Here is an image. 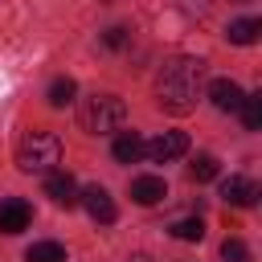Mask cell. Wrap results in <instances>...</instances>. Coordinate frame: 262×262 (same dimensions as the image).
I'll list each match as a JSON object with an SVG mask.
<instances>
[{"instance_id":"19","label":"cell","mask_w":262,"mask_h":262,"mask_svg":"<svg viewBox=\"0 0 262 262\" xmlns=\"http://www.w3.org/2000/svg\"><path fill=\"white\" fill-rule=\"evenodd\" d=\"M102 41H106V49H123L127 45V29H106Z\"/></svg>"},{"instance_id":"18","label":"cell","mask_w":262,"mask_h":262,"mask_svg":"<svg viewBox=\"0 0 262 262\" xmlns=\"http://www.w3.org/2000/svg\"><path fill=\"white\" fill-rule=\"evenodd\" d=\"M221 258H225V262H254V258H250V246L237 242V237H225V242H221Z\"/></svg>"},{"instance_id":"4","label":"cell","mask_w":262,"mask_h":262,"mask_svg":"<svg viewBox=\"0 0 262 262\" xmlns=\"http://www.w3.org/2000/svg\"><path fill=\"white\" fill-rule=\"evenodd\" d=\"M188 151V135L184 131H164V135H156L151 143H143V156L151 160V164H172V160H180Z\"/></svg>"},{"instance_id":"3","label":"cell","mask_w":262,"mask_h":262,"mask_svg":"<svg viewBox=\"0 0 262 262\" xmlns=\"http://www.w3.org/2000/svg\"><path fill=\"white\" fill-rule=\"evenodd\" d=\"M78 119H82V127H86L90 135H106V131H119V127L127 123V102H123L119 94H90V98L82 102Z\"/></svg>"},{"instance_id":"8","label":"cell","mask_w":262,"mask_h":262,"mask_svg":"<svg viewBox=\"0 0 262 262\" xmlns=\"http://www.w3.org/2000/svg\"><path fill=\"white\" fill-rule=\"evenodd\" d=\"M209 98H213L217 111H237L246 94H242V86L233 78H217V82H209Z\"/></svg>"},{"instance_id":"12","label":"cell","mask_w":262,"mask_h":262,"mask_svg":"<svg viewBox=\"0 0 262 262\" xmlns=\"http://www.w3.org/2000/svg\"><path fill=\"white\" fill-rule=\"evenodd\" d=\"M111 151H115V160H119V164H135V160L143 156V139H139V131H123V135L115 139V147H111Z\"/></svg>"},{"instance_id":"2","label":"cell","mask_w":262,"mask_h":262,"mask_svg":"<svg viewBox=\"0 0 262 262\" xmlns=\"http://www.w3.org/2000/svg\"><path fill=\"white\" fill-rule=\"evenodd\" d=\"M61 164V139L53 131H29L16 147V168L20 172H53Z\"/></svg>"},{"instance_id":"9","label":"cell","mask_w":262,"mask_h":262,"mask_svg":"<svg viewBox=\"0 0 262 262\" xmlns=\"http://www.w3.org/2000/svg\"><path fill=\"white\" fill-rule=\"evenodd\" d=\"M168 196V184L160 176H135L131 180V201L135 205H160Z\"/></svg>"},{"instance_id":"7","label":"cell","mask_w":262,"mask_h":262,"mask_svg":"<svg viewBox=\"0 0 262 262\" xmlns=\"http://www.w3.org/2000/svg\"><path fill=\"white\" fill-rule=\"evenodd\" d=\"M29 221H33V209L20 196L0 201V233H20V229H29Z\"/></svg>"},{"instance_id":"5","label":"cell","mask_w":262,"mask_h":262,"mask_svg":"<svg viewBox=\"0 0 262 262\" xmlns=\"http://www.w3.org/2000/svg\"><path fill=\"white\" fill-rule=\"evenodd\" d=\"M78 205H86V213H90L98 225H111V221L119 217V209H115V201H111V192H106L102 184H90L86 192H78Z\"/></svg>"},{"instance_id":"17","label":"cell","mask_w":262,"mask_h":262,"mask_svg":"<svg viewBox=\"0 0 262 262\" xmlns=\"http://www.w3.org/2000/svg\"><path fill=\"white\" fill-rule=\"evenodd\" d=\"M217 168H221V164H217V156L201 151V156L188 164V176H192V180H213V176H217Z\"/></svg>"},{"instance_id":"11","label":"cell","mask_w":262,"mask_h":262,"mask_svg":"<svg viewBox=\"0 0 262 262\" xmlns=\"http://www.w3.org/2000/svg\"><path fill=\"white\" fill-rule=\"evenodd\" d=\"M258 33H262V20H254V16L229 20V29H225L229 45H254V41H258Z\"/></svg>"},{"instance_id":"14","label":"cell","mask_w":262,"mask_h":262,"mask_svg":"<svg viewBox=\"0 0 262 262\" xmlns=\"http://www.w3.org/2000/svg\"><path fill=\"white\" fill-rule=\"evenodd\" d=\"M74 94H78V82H74V78H53V86H49V94H45V98H49V106H57V111H61V106H70V102H74Z\"/></svg>"},{"instance_id":"15","label":"cell","mask_w":262,"mask_h":262,"mask_svg":"<svg viewBox=\"0 0 262 262\" xmlns=\"http://www.w3.org/2000/svg\"><path fill=\"white\" fill-rule=\"evenodd\" d=\"M237 111H242V123H246V131H258V127H262V94H246Z\"/></svg>"},{"instance_id":"6","label":"cell","mask_w":262,"mask_h":262,"mask_svg":"<svg viewBox=\"0 0 262 262\" xmlns=\"http://www.w3.org/2000/svg\"><path fill=\"white\" fill-rule=\"evenodd\" d=\"M45 196H49L53 205H61V209H74V205H78V184H74V176H70V172H49V176H45Z\"/></svg>"},{"instance_id":"16","label":"cell","mask_w":262,"mask_h":262,"mask_svg":"<svg viewBox=\"0 0 262 262\" xmlns=\"http://www.w3.org/2000/svg\"><path fill=\"white\" fill-rule=\"evenodd\" d=\"M172 237H180V242H201V237H205V221H201V217H180V221L172 225Z\"/></svg>"},{"instance_id":"13","label":"cell","mask_w":262,"mask_h":262,"mask_svg":"<svg viewBox=\"0 0 262 262\" xmlns=\"http://www.w3.org/2000/svg\"><path fill=\"white\" fill-rule=\"evenodd\" d=\"M25 262H66V246L61 242H33L25 250Z\"/></svg>"},{"instance_id":"10","label":"cell","mask_w":262,"mask_h":262,"mask_svg":"<svg viewBox=\"0 0 262 262\" xmlns=\"http://www.w3.org/2000/svg\"><path fill=\"white\" fill-rule=\"evenodd\" d=\"M221 196H225L229 205L250 209V205L258 201V184H254V180H246V176H229V180H221Z\"/></svg>"},{"instance_id":"1","label":"cell","mask_w":262,"mask_h":262,"mask_svg":"<svg viewBox=\"0 0 262 262\" xmlns=\"http://www.w3.org/2000/svg\"><path fill=\"white\" fill-rule=\"evenodd\" d=\"M201 78H205V61L201 57H172L164 61L160 78H156V102L168 115H188L201 98Z\"/></svg>"}]
</instances>
